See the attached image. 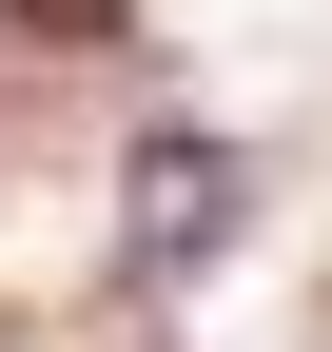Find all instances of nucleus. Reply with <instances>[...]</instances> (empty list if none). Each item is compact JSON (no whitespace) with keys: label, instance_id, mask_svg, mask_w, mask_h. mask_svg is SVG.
<instances>
[{"label":"nucleus","instance_id":"f03ea898","mask_svg":"<svg viewBox=\"0 0 332 352\" xmlns=\"http://www.w3.org/2000/svg\"><path fill=\"white\" fill-rule=\"evenodd\" d=\"M0 20H20V39H117L137 0H0Z\"/></svg>","mask_w":332,"mask_h":352},{"label":"nucleus","instance_id":"f257e3e1","mask_svg":"<svg viewBox=\"0 0 332 352\" xmlns=\"http://www.w3.org/2000/svg\"><path fill=\"white\" fill-rule=\"evenodd\" d=\"M215 215H235V157L195 138V118H156V138H137V254H156V274H176V254L215 235Z\"/></svg>","mask_w":332,"mask_h":352}]
</instances>
